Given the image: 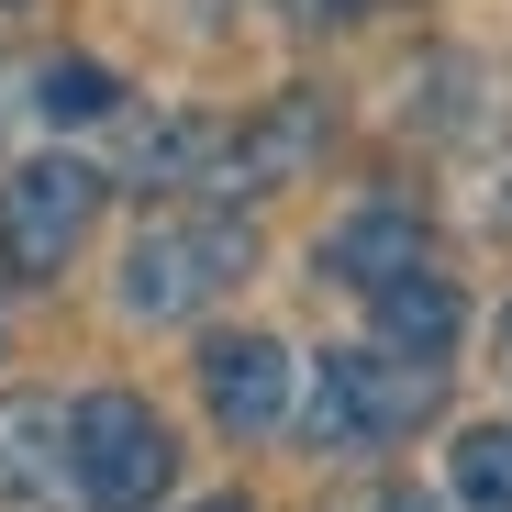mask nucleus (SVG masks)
Masks as SVG:
<instances>
[{"label": "nucleus", "instance_id": "nucleus-1", "mask_svg": "<svg viewBox=\"0 0 512 512\" xmlns=\"http://www.w3.org/2000/svg\"><path fill=\"white\" fill-rule=\"evenodd\" d=\"M446 401V357H401V346H334L312 368V401H301V435L312 457H379L401 435H423Z\"/></svg>", "mask_w": 512, "mask_h": 512}, {"label": "nucleus", "instance_id": "nucleus-2", "mask_svg": "<svg viewBox=\"0 0 512 512\" xmlns=\"http://www.w3.org/2000/svg\"><path fill=\"white\" fill-rule=\"evenodd\" d=\"M245 268H256V223H245L234 201L156 212V223L123 245V312H134V323H190V312H212Z\"/></svg>", "mask_w": 512, "mask_h": 512}, {"label": "nucleus", "instance_id": "nucleus-3", "mask_svg": "<svg viewBox=\"0 0 512 512\" xmlns=\"http://www.w3.org/2000/svg\"><path fill=\"white\" fill-rule=\"evenodd\" d=\"M67 468H78V512H156L179 479V435L156 423L145 390H90L67 401Z\"/></svg>", "mask_w": 512, "mask_h": 512}, {"label": "nucleus", "instance_id": "nucleus-4", "mask_svg": "<svg viewBox=\"0 0 512 512\" xmlns=\"http://www.w3.org/2000/svg\"><path fill=\"white\" fill-rule=\"evenodd\" d=\"M101 201H112V167H90V156H23L12 179H0V279L12 290L67 279V256L90 245Z\"/></svg>", "mask_w": 512, "mask_h": 512}, {"label": "nucleus", "instance_id": "nucleus-5", "mask_svg": "<svg viewBox=\"0 0 512 512\" xmlns=\"http://www.w3.org/2000/svg\"><path fill=\"white\" fill-rule=\"evenodd\" d=\"M323 145H334V101H323V90H279L256 123H201L190 190H212V201H268V190L312 179Z\"/></svg>", "mask_w": 512, "mask_h": 512}, {"label": "nucleus", "instance_id": "nucleus-6", "mask_svg": "<svg viewBox=\"0 0 512 512\" xmlns=\"http://www.w3.org/2000/svg\"><path fill=\"white\" fill-rule=\"evenodd\" d=\"M190 368H201V401H212V423H223L234 446H268L279 423H290V401H301V390H290V346L256 334V323H245V334H234V323L201 334Z\"/></svg>", "mask_w": 512, "mask_h": 512}, {"label": "nucleus", "instance_id": "nucleus-7", "mask_svg": "<svg viewBox=\"0 0 512 512\" xmlns=\"http://www.w3.org/2000/svg\"><path fill=\"white\" fill-rule=\"evenodd\" d=\"M0 512H78L67 401H45V390H12V401H0Z\"/></svg>", "mask_w": 512, "mask_h": 512}, {"label": "nucleus", "instance_id": "nucleus-8", "mask_svg": "<svg viewBox=\"0 0 512 512\" xmlns=\"http://www.w3.org/2000/svg\"><path fill=\"white\" fill-rule=\"evenodd\" d=\"M423 256H435V234H423V212H412V201H357V212H334V223H323L312 268H323L334 290H379V279L423 268Z\"/></svg>", "mask_w": 512, "mask_h": 512}, {"label": "nucleus", "instance_id": "nucleus-9", "mask_svg": "<svg viewBox=\"0 0 512 512\" xmlns=\"http://www.w3.org/2000/svg\"><path fill=\"white\" fill-rule=\"evenodd\" d=\"M368 312H379V346H401V357H457V334H468V301H457V279L435 268V256L401 268V279H379Z\"/></svg>", "mask_w": 512, "mask_h": 512}, {"label": "nucleus", "instance_id": "nucleus-10", "mask_svg": "<svg viewBox=\"0 0 512 512\" xmlns=\"http://www.w3.org/2000/svg\"><path fill=\"white\" fill-rule=\"evenodd\" d=\"M446 490L457 512H512V423H468L446 446Z\"/></svg>", "mask_w": 512, "mask_h": 512}, {"label": "nucleus", "instance_id": "nucleus-11", "mask_svg": "<svg viewBox=\"0 0 512 512\" xmlns=\"http://www.w3.org/2000/svg\"><path fill=\"white\" fill-rule=\"evenodd\" d=\"M34 101H45V123H101V112H123V78L90 67V56H56L34 78Z\"/></svg>", "mask_w": 512, "mask_h": 512}, {"label": "nucleus", "instance_id": "nucleus-12", "mask_svg": "<svg viewBox=\"0 0 512 512\" xmlns=\"http://www.w3.org/2000/svg\"><path fill=\"white\" fill-rule=\"evenodd\" d=\"M368 12H379V0H279V23H290V34H357Z\"/></svg>", "mask_w": 512, "mask_h": 512}, {"label": "nucleus", "instance_id": "nucleus-13", "mask_svg": "<svg viewBox=\"0 0 512 512\" xmlns=\"http://www.w3.org/2000/svg\"><path fill=\"white\" fill-rule=\"evenodd\" d=\"M368 512H446V501H435V490H412V479H390V490H379Z\"/></svg>", "mask_w": 512, "mask_h": 512}, {"label": "nucleus", "instance_id": "nucleus-14", "mask_svg": "<svg viewBox=\"0 0 512 512\" xmlns=\"http://www.w3.org/2000/svg\"><path fill=\"white\" fill-rule=\"evenodd\" d=\"M501 368H512V301H501Z\"/></svg>", "mask_w": 512, "mask_h": 512}, {"label": "nucleus", "instance_id": "nucleus-15", "mask_svg": "<svg viewBox=\"0 0 512 512\" xmlns=\"http://www.w3.org/2000/svg\"><path fill=\"white\" fill-rule=\"evenodd\" d=\"M201 512H256V501H201Z\"/></svg>", "mask_w": 512, "mask_h": 512}, {"label": "nucleus", "instance_id": "nucleus-16", "mask_svg": "<svg viewBox=\"0 0 512 512\" xmlns=\"http://www.w3.org/2000/svg\"><path fill=\"white\" fill-rule=\"evenodd\" d=\"M501 234H512V190H501Z\"/></svg>", "mask_w": 512, "mask_h": 512}]
</instances>
